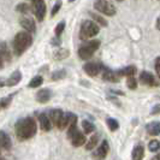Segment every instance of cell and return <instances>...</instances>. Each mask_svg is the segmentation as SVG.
I'll return each mask as SVG.
<instances>
[{
  "label": "cell",
  "mask_w": 160,
  "mask_h": 160,
  "mask_svg": "<svg viewBox=\"0 0 160 160\" xmlns=\"http://www.w3.org/2000/svg\"><path fill=\"white\" fill-rule=\"evenodd\" d=\"M38 131L36 122L32 117L22 118L16 123V135L19 140H28L35 136Z\"/></svg>",
  "instance_id": "1"
},
{
  "label": "cell",
  "mask_w": 160,
  "mask_h": 160,
  "mask_svg": "<svg viewBox=\"0 0 160 160\" xmlns=\"http://www.w3.org/2000/svg\"><path fill=\"white\" fill-rule=\"evenodd\" d=\"M32 38L28 32H19L16 35L15 40H13V49H15V54L21 56L28 48L32 46Z\"/></svg>",
  "instance_id": "2"
},
{
  "label": "cell",
  "mask_w": 160,
  "mask_h": 160,
  "mask_svg": "<svg viewBox=\"0 0 160 160\" xmlns=\"http://www.w3.org/2000/svg\"><path fill=\"white\" fill-rule=\"evenodd\" d=\"M100 32V28L93 21H84L81 25L80 30V39L81 40H88L90 38L98 35Z\"/></svg>",
  "instance_id": "3"
},
{
  "label": "cell",
  "mask_w": 160,
  "mask_h": 160,
  "mask_svg": "<svg viewBox=\"0 0 160 160\" xmlns=\"http://www.w3.org/2000/svg\"><path fill=\"white\" fill-rule=\"evenodd\" d=\"M100 47V41L99 40H90L89 42L84 43L83 46H81L78 49V56L81 59L86 60L89 59L90 57H93V54L95 53V51Z\"/></svg>",
  "instance_id": "4"
},
{
  "label": "cell",
  "mask_w": 160,
  "mask_h": 160,
  "mask_svg": "<svg viewBox=\"0 0 160 160\" xmlns=\"http://www.w3.org/2000/svg\"><path fill=\"white\" fill-rule=\"evenodd\" d=\"M94 8L98 10L99 12L106 15V16H114L117 12L116 6L107 0H96L94 2Z\"/></svg>",
  "instance_id": "5"
},
{
  "label": "cell",
  "mask_w": 160,
  "mask_h": 160,
  "mask_svg": "<svg viewBox=\"0 0 160 160\" xmlns=\"http://www.w3.org/2000/svg\"><path fill=\"white\" fill-rule=\"evenodd\" d=\"M32 10H34V13L36 18L39 21H43L45 15H46V4L43 0H35L32 1Z\"/></svg>",
  "instance_id": "6"
},
{
  "label": "cell",
  "mask_w": 160,
  "mask_h": 160,
  "mask_svg": "<svg viewBox=\"0 0 160 160\" xmlns=\"http://www.w3.org/2000/svg\"><path fill=\"white\" fill-rule=\"evenodd\" d=\"M140 82L144 86H151V87H158L159 81L155 78V76L148 71H142L140 75Z\"/></svg>",
  "instance_id": "7"
},
{
  "label": "cell",
  "mask_w": 160,
  "mask_h": 160,
  "mask_svg": "<svg viewBox=\"0 0 160 160\" xmlns=\"http://www.w3.org/2000/svg\"><path fill=\"white\" fill-rule=\"evenodd\" d=\"M19 23L23 27L24 29L28 32H34L36 29V25H35V21L32 19L30 16H23L21 17L19 19Z\"/></svg>",
  "instance_id": "8"
},
{
  "label": "cell",
  "mask_w": 160,
  "mask_h": 160,
  "mask_svg": "<svg viewBox=\"0 0 160 160\" xmlns=\"http://www.w3.org/2000/svg\"><path fill=\"white\" fill-rule=\"evenodd\" d=\"M83 70L88 73L89 76L92 77H95L99 75V72L101 70V66L96 63H87V64L83 66Z\"/></svg>",
  "instance_id": "9"
},
{
  "label": "cell",
  "mask_w": 160,
  "mask_h": 160,
  "mask_svg": "<svg viewBox=\"0 0 160 160\" xmlns=\"http://www.w3.org/2000/svg\"><path fill=\"white\" fill-rule=\"evenodd\" d=\"M110 151V146H108V142L104 140L101 144H100V147L96 149V152L94 153V157L95 158H99V159H104L106 158V155H107V153Z\"/></svg>",
  "instance_id": "10"
},
{
  "label": "cell",
  "mask_w": 160,
  "mask_h": 160,
  "mask_svg": "<svg viewBox=\"0 0 160 160\" xmlns=\"http://www.w3.org/2000/svg\"><path fill=\"white\" fill-rule=\"evenodd\" d=\"M39 123H40V128L43 131H49L52 129V122L46 113H41L39 116Z\"/></svg>",
  "instance_id": "11"
},
{
  "label": "cell",
  "mask_w": 160,
  "mask_h": 160,
  "mask_svg": "<svg viewBox=\"0 0 160 160\" xmlns=\"http://www.w3.org/2000/svg\"><path fill=\"white\" fill-rule=\"evenodd\" d=\"M63 116H64V112H63L62 110L54 108V110H52V111L49 112V117H51L49 119H51V122L58 128V125H59L60 120H62V118H63Z\"/></svg>",
  "instance_id": "12"
},
{
  "label": "cell",
  "mask_w": 160,
  "mask_h": 160,
  "mask_svg": "<svg viewBox=\"0 0 160 160\" xmlns=\"http://www.w3.org/2000/svg\"><path fill=\"white\" fill-rule=\"evenodd\" d=\"M21 80H22V73H21L19 70H16V71H13L11 75H10V77H8V81H6V86H8V87H13V86L18 84Z\"/></svg>",
  "instance_id": "13"
},
{
  "label": "cell",
  "mask_w": 160,
  "mask_h": 160,
  "mask_svg": "<svg viewBox=\"0 0 160 160\" xmlns=\"http://www.w3.org/2000/svg\"><path fill=\"white\" fill-rule=\"evenodd\" d=\"M11 146L12 144H11V138H10V136H8L5 131L0 130V148L8 151L11 148Z\"/></svg>",
  "instance_id": "14"
},
{
  "label": "cell",
  "mask_w": 160,
  "mask_h": 160,
  "mask_svg": "<svg viewBox=\"0 0 160 160\" xmlns=\"http://www.w3.org/2000/svg\"><path fill=\"white\" fill-rule=\"evenodd\" d=\"M71 142L75 147H81L82 144L86 143V136H84V134H82L81 131L77 130L71 136Z\"/></svg>",
  "instance_id": "15"
},
{
  "label": "cell",
  "mask_w": 160,
  "mask_h": 160,
  "mask_svg": "<svg viewBox=\"0 0 160 160\" xmlns=\"http://www.w3.org/2000/svg\"><path fill=\"white\" fill-rule=\"evenodd\" d=\"M49 99H51V90L49 89H41L38 92V94H36V100L41 102V104H46L49 101Z\"/></svg>",
  "instance_id": "16"
},
{
  "label": "cell",
  "mask_w": 160,
  "mask_h": 160,
  "mask_svg": "<svg viewBox=\"0 0 160 160\" xmlns=\"http://www.w3.org/2000/svg\"><path fill=\"white\" fill-rule=\"evenodd\" d=\"M102 78L105 81H108V82H118L119 81V76L117 71H112V70H105L104 73H102Z\"/></svg>",
  "instance_id": "17"
},
{
  "label": "cell",
  "mask_w": 160,
  "mask_h": 160,
  "mask_svg": "<svg viewBox=\"0 0 160 160\" xmlns=\"http://www.w3.org/2000/svg\"><path fill=\"white\" fill-rule=\"evenodd\" d=\"M146 129H147V131H148L149 135L157 136V135L160 134V123L159 122H152V123L147 124Z\"/></svg>",
  "instance_id": "18"
},
{
  "label": "cell",
  "mask_w": 160,
  "mask_h": 160,
  "mask_svg": "<svg viewBox=\"0 0 160 160\" xmlns=\"http://www.w3.org/2000/svg\"><path fill=\"white\" fill-rule=\"evenodd\" d=\"M144 155V149L141 144L136 146L134 149H132V153H131V157H132V160H142Z\"/></svg>",
  "instance_id": "19"
},
{
  "label": "cell",
  "mask_w": 160,
  "mask_h": 160,
  "mask_svg": "<svg viewBox=\"0 0 160 160\" xmlns=\"http://www.w3.org/2000/svg\"><path fill=\"white\" fill-rule=\"evenodd\" d=\"M136 68L134 66V65H130V66H127V68H124V69H122L119 71H117L118 73V76H135V73H136Z\"/></svg>",
  "instance_id": "20"
},
{
  "label": "cell",
  "mask_w": 160,
  "mask_h": 160,
  "mask_svg": "<svg viewBox=\"0 0 160 160\" xmlns=\"http://www.w3.org/2000/svg\"><path fill=\"white\" fill-rule=\"evenodd\" d=\"M98 142H99V135H98V134H94L93 136L89 138V141L87 142V144H86V149H87V151H92L96 144H98Z\"/></svg>",
  "instance_id": "21"
},
{
  "label": "cell",
  "mask_w": 160,
  "mask_h": 160,
  "mask_svg": "<svg viewBox=\"0 0 160 160\" xmlns=\"http://www.w3.org/2000/svg\"><path fill=\"white\" fill-rule=\"evenodd\" d=\"M0 56L2 58V60H10V53H8V48L5 42L0 43Z\"/></svg>",
  "instance_id": "22"
},
{
  "label": "cell",
  "mask_w": 160,
  "mask_h": 160,
  "mask_svg": "<svg viewBox=\"0 0 160 160\" xmlns=\"http://www.w3.org/2000/svg\"><path fill=\"white\" fill-rule=\"evenodd\" d=\"M82 128H83L86 134H90V132H93V131L95 130L94 124L88 122V120H83V122H82Z\"/></svg>",
  "instance_id": "23"
},
{
  "label": "cell",
  "mask_w": 160,
  "mask_h": 160,
  "mask_svg": "<svg viewBox=\"0 0 160 160\" xmlns=\"http://www.w3.org/2000/svg\"><path fill=\"white\" fill-rule=\"evenodd\" d=\"M42 82H43L42 76H35V77L29 82V84H28V86H29L30 88H38L39 86L42 84Z\"/></svg>",
  "instance_id": "24"
},
{
  "label": "cell",
  "mask_w": 160,
  "mask_h": 160,
  "mask_svg": "<svg viewBox=\"0 0 160 160\" xmlns=\"http://www.w3.org/2000/svg\"><path fill=\"white\" fill-rule=\"evenodd\" d=\"M69 56V51L68 49H64V48H59L58 51L54 52V58L56 59H64Z\"/></svg>",
  "instance_id": "25"
},
{
  "label": "cell",
  "mask_w": 160,
  "mask_h": 160,
  "mask_svg": "<svg viewBox=\"0 0 160 160\" xmlns=\"http://www.w3.org/2000/svg\"><path fill=\"white\" fill-rule=\"evenodd\" d=\"M106 123H107V127H108V129H110L111 131H116L117 129L119 128L118 122L116 119H113V118H108V119L106 120Z\"/></svg>",
  "instance_id": "26"
},
{
  "label": "cell",
  "mask_w": 160,
  "mask_h": 160,
  "mask_svg": "<svg viewBox=\"0 0 160 160\" xmlns=\"http://www.w3.org/2000/svg\"><path fill=\"white\" fill-rule=\"evenodd\" d=\"M148 148H149L151 152H158L160 149V141H158V140H152L148 143Z\"/></svg>",
  "instance_id": "27"
},
{
  "label": "cell",
  "mask_w": 160,
  "mask_h": 160,
  "mask_svg": "<svg viewBox=\"0 0 160 160\" xmlns=\"http://www.w3.org/2000/svg\"><path fill=\"white\" fill-rule=\"evenodd\" d=\"M16 10L19 11V12H22V13H29L32 8H30L28 4H18L16 6Z\"/></svg>",
  "instance_id": "28"
},
{
  "label": "cell",
  "mask_w": 160,
  "mask_h": 160,
  "mask_svg": "<svg viewBox=\"0 0 160 160\" xmlns=\"http://www.w3.org/2000/svg\"><path fill=\"white\" fill-rule=\"evenodd\" d=\"M66 76V72L65 70H58V71H54L52 73V80L57 81V80H62Z\"/></svg>",
  "instance_id": "29"
},
{
  "label": "cell",
  "mask_w": 160,
  "mask_h": 160,
  "mask_svg": "<svg viewBox=\"0 0 160 160\" xmlns=\"http://www.w3.org/2000/svg\"><path fill=\"white\" fill-rule=\"evenodd\" d=\"M11 100H12V95L0 99V110H1V108H6L8 105L11 104Z\"/></svg>",
  "instance_id": "30"
},
{
  "label": "cell",
  "mask_w": 160,
  "mask_h": 160,
  "mask_svg": "<svg viewBox=\"0 0 160 160\" xmlns=\"http://www.w3.org/2000/svg\"><path fill=\"white\" fill-rule=\"evenodd\" d=\"M90 17H93V18H94V21H96L98 23H100V25H102V27H106V25H107V22H106L101 16H99V15H95V13L90 12Z\"/></svg>",
  "instance_id": "31"
},
{
  "label": "cell",
  "mask_w": 160,
  "mask_h": 160,
  "mask_svg": "<svg viewBox=\"0 0 160 160\" xmlns=\"http://www.w3.org/2000/svg\"><path fill=\"white\" fill-rule=\"evenodd\" d=\"M127 84H128V87L130 89H135L137 86V82L135 80V77L134 76H129L128 77V81H127Z\"/></svg>",
  "instance_id": "32"
},
{
  "label": "cell",
  "mask_w": 160,
  "mask_h": 160,
  "mask_svg": "<svg viewBox=\"0 0 160 160\" xmlns=\"http://www.w3.org/2000/svg\"><path fill=\"white\" fill-rule=\"evenodd\" d=\"M64 28H65V22L64 21H62L60 23H58L57 24V27H56V30H54V32H56V35L57 36H59L62 32H64Z\"/></svg>",
  "instance_id": "33"
},
{
  "label": "cell",
  "mask_w": 160,
  "mask_h": 160,
  "mask_svg": "<svg viewBox=\"0 0 160 160\" xmlns=\"http://www.w3.org/2000/svg\"><path fill=\"white\" fill-rule=\"evenodd\" d=\"M60 8H62V1L58 0L56 4H54V6H53V10H52V12H51V16H56L57 12L60 10Z\"/></svg>",
  "instance_id": "34"
},
{
  "label": "cell",
  "mask_w": 160,
  "mask_h": 160,
  "mask_svg": "<svg viewBox=\"0 0 160 160\" xmlns=\"http://www.w3.org/2000/svg\"><path fill=\"white\" fill-rule=\"evenodd\" d=\"M155 71L158 73V77L160 78V57L155 59Z\"/></svg>",
  "instance_id": "35"
},
{
  "label": "cell",
  "mask_w": 160,
  "mask_h": 160,
  "mask_svg": "<svg viewBox=\"0 0 160 160\" xmlns=\"http://www.w3.org/2000/svg\"><path fill=\"white\" fill-rule=\"evenodd\" d=\"M152 114H158V113H160V104L155 105L154 107L152 108Z\"/></svg>",
  "instance_id": "36"
},
{
  "label": "cell",
  "mask_w": 160,
  "mask_h": 160,
  "mask_svg": "<svg viewBox=\"0 0 160 160\" xmlns=\"http://www.w3.org/2000/svg\"><path fill=\"white\" fill-rule=\"evenodd\" d=\"M155 27H157L158 30H160V17L157 19V22H155Z\"/></svg>",
  "instance_id": "37"
},
{
  "label": "cell",
  "mask_w": 160,
  "mask_h": 160,
  "mask_svg": "<svg viewBox=\"0 0 160 160\" xmlns=\"http://www.w3.org/2000/svg\"><path fill=\"white\" fill-rule=\"evenodd\" d=\"M4 86H6V82H4V81L1 80L0 81V88H1V87H4Z\"/></svg>",
  "instance_id": "38"
},
{
  "label": "cell",
  "mask_w": 160,
  "mask_h": 160,
  "mask_svg": "<svg viewBox=\"0 0 160 160\" xmlns=\"http://www.w3.org/2000/svg\"><path fill=\"white\" fill-rule=\"evenodd\" d=\"M2 62H4V60H2V58L0 56V68H2Z\"/></svg>",
  "instance_id": "39"
},
{
  "label": "cell",
  "mask_w": 160,
  "mask_h": 160,
  "mask_svg": "<svg viewBox=\"0 0 160 160\" xmlns=\"http://www.w3.org/2000/svg\"><path fill=\"white\" fill-rule=\"evenodd\" d=\"M69 1H70V2H72V1H75V0H69Z\"/></svg>",
  "instance_id": "40"
},
{
  "label": "cell",
  "mask_w": 160,
  "mask_h": 160,
  "mask_svg": "<svg viewBox=\"0 0 160 160\" xmlns=\"http://www.w3.org/2000/svg\"><path fill=\"white\" fill-rule=\"evenodd\" d=\"M0 160H2V158H1V155H0Z\"/></svg>",
  "instance_id": "41"
},
{
  "label": "cell",
  "mask_w": 160,
  "mask_h": 160,
  "mask_svg": "<svg viewBox=\"0 0 160 160\" xmlns=\"http://www.w3.org/2000/svg\"><path fill=\"white\" fill-rule=\"evenodd\" d=\"M117 1H123V0H117Z\"/></svg>",
  "instance_id": "42"
},
{
  "label": "cell",
  "mask_w": 160,
  "mask_h": 160,
  "mask_svg": "<svg viewBox=\"0 0 160 160\" xmlns=\"http://www.w3.org/2000/svg\"><path fill=\"white\" fill-rule=\"evenodd\" d=\"M32 1H35V0H32Z\"/></svg>",
  "instance_id": "43"
}]
</instances>
